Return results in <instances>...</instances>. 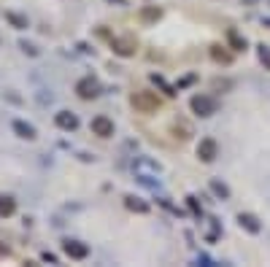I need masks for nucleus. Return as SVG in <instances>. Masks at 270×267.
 I'll return each mask as SVG.
<instances>
[{
  "instance_id": "obj_1",
  "label": "nucleus",
  "mask_w": 270,
  "mask_h": 267,
  "mask_svg": "<svg viewBox=\"0 0 270 267\" xmlns=\"http://www.w3.org/2000/svg\"><path fill=\"white\" fill-rule=\"evenodd\" d=\"M130 103L135 111H141V114H154L157 108L162 105V100L154 95V92H135V95L130 97Z\"/></svg>"
},
{
  "instance_id": "obj_2",
  "label": "nucleus",
  "mask_w": 270,
  "mask_h": 267,
  "mask_svg": "<svg viewBox=\"0 0 270 267\" xmlns=\"http://www.w3.org/2000/svg\"><path fill=\"white\" fill-rule=\"evenodd\" d=\"M189 105H192V111L197 116H213L216 114V100L208 97V95H195L189 100Z\"/></svg>"
},
{
  "instance_id": "obj_3",
  "label": "nucleus",
  "mask_w": 270,
  "mask_h": 267,
  "mask_svg": "<svg viewBox=\"0 0 270 267\" xmlns=\"http://www.w3.org/2000/svg\"><path fill=\"white\" fill-rule=\"evenodd\" d=\"M111 49H114V54H119V57H132L135 49H138V41H135L132 35H122V38H114V41H111Z\"/></svg>"
},
{
  "instance_id": "obj_4",
  "label": "nucleus",
  "mask_w": 270,
  "mask_h": 267,
  "mask_svg": "<svg viewBox=\"0 0 270 267\" xmlns=\"http://www.w3.org/2000/svg\"><path fill=\"white\" fill-rule=\"evenodd\" d=\"M76 95L81 97V100H95L100 95V84L95 81L92 76H86V78H81V81L76 84Z\"/></svg>"
},
{
  "instance_id": "obj_5",
  "label": "nucleus",
  "mask_w": 270,
  "mask_h": 267,
  "mask_svg": "<svg viewBox=\"0 0 270 267\" xmlns=\"http://www.w3.org/2000/svg\"><path fill=\"white\" fill-rule=\"evenodd\" d=\"M89 130H92V135H98V138H111L114 135V122H111L108 116H95L89 122Z\"/></svg>"
},
{
  "instance_id": "obj_6",
  "label": "nucleus",
  "mask_w": 270,
  "mask_h": 267,
  "mask_svg": "<svg viewBox=\"0 0 270 267\" xmlns=\"http://www.w3.org/2000/svg\"><path fill=\"white\" fill-rule=\"evenodd\" d=\"M216 154H219V146H216L213 138H203L200 143H197V156H200L203 162H213Z\"/></svg>"
},
{
  "instance_id": "obj_7",
  "label": "nucleus",
  "mask_w": 270,
  "mask_h": 267,
  "mask_svg": "<svg viewBox=\"0 0 270 267\" xmlns=\"http://www.w3.org/2000/svg\"><path fill=\"white\" fill-rule=\"evenodd\" d=\"M62 251H65L70 259H86L89 256V246L81 243V240H65L62 243Z\"/></svg>"
},
{
  "instance_id": "obj_8",
  "label": "nucleus",
  "mask_w": 270,
  "mask_h": 267,
  "mask_svg": "<svg viewBox=\"0 0 270 267\" xmlns=\"http://www.w3.org/2000/svg\"><path fill=\"white\" fill-rule=\"evenodd\" d=\"M54 124H57L60 130H65V132H73L78 127V116L70 114V111H60L57 116H54Z\"/></svg>"
},
{
  "instance_id": "obj_9",
  "label": "nucleus",
  "mask_w": 270,
  "mask_h": 267,
  "mask_svg": "<svg viewBox=\"0 0 270 267\" xmlns=\"http://www.w3.org/2000/svg\"><path fill=\"white\" fill-rule=\"evenodd\" d=\"M11 127H14V132H17L19 138H25V140L35 138V127H33V124H27V122H22V119H14Z\"/></svg>"
},
{
  "instance_id": "obj_10",
  "label": "nucleus",
  "mask_w": 270,
  "mask_h": 267,
  "mask_svg": "<svg viewBox=\"0 0 270 267\" xmlns=\"http://www.w3.org/2000/svg\"><path fill=\"white\" fill-rule=\"evenodd\" d=\"M238 224H241L243 230H249L251 235H257V232L262 230L259 219H257V216H251V213H241V216H238Z\"/></svg>"
},
{
  "instance_id": "obj_11",
  "label": "nucleus",
  "mask_w": 270,
  "mask_h": 267,
  "mask_svg": "<svg viewBox=\"0 0 270 267\" xmlns=\"http://www.w3.org/2000/svg\"><path fill=\"white\" fill-rule=\"evenodd\" d=\"M3 17H6V22H11V25L17 27V30H27V27H30L27 17H22V14H17V11H6Z\"/></svg>"
},
{
  "instance_id": "obj_12",
  "label": "nucleus",
  "mask_w": 270,
  "mask_h": 267,
  "mask_svg": "<svg viewBox=\"0 0 270 267\" xmlns=\"http://www.w3.org/2000/svg\"><path fill=\"white\" fill-rule=\"evenodd\" d=\"M14 210H17V202H14V197H9V194H0V219L11 216Z\"/></svg>"
},
{
  "instance_id": "obj_13",
  "label": "nucleus",
  "mask_w": 270,
  "mask_h": 267,
  "mask_svg": "<svg viewBox=\"0 0 270 267\" xmlns=\"http://www.w3.org/2000/svg\"><path fill=\"white\" fill-rule=\"evenodd\" d=\"M227 41H230V46H233L235 51H243V49H246V38L238 35V30H230V33H227Z\"/></svg>"
},
{
  "instance_id": "obj_14",
  "label": "nucleus",
  "mask_w": 270,
  "mask_h": 267,
  "mask_svg": "<svg viewBox=\"0 0 270 267\" xmlns=\"http://www.w3.org/2000/svg\"><path fill=\"white\" fill-rule=\"evenodd\" d=\"M162 17V11L157 9V6H146V9H141V19L144 22H157Z\"/></svg>"
},
{
  "instance_id": "obj_15",
  "label": "nucleus",
  "mask_w": 270,
  "mask_h": 267,
  "mask_svg": "<svg viewBox=\"0 0 270 267\" xmlns=\"http://www.w3.org/2000/svg\"><path fill=\"white\" fill-rule=\"evenodd\" d=\"M211 192L216 194V197H221V200H227V197H230L227 184H221V181H211Z\"/></svg>"
},
{
  "instance_id": "obj_16",
  "label": "nucleus",
  "mask_w": 270,
  "mask_h": 267,
  "mask_svg": "<svg viewBox=\"0 0 270 267\" xmlns=\"http://www.w3.org/2000/svg\"><path fill=\"white\" fill-rule=\"evenodd\" d=\"M127 208H130V210H138V213H146V210H149L146 202H141V200H135V197H127Z\"/></svg>"
},
{
  "instance_id": "obj_17",
  "label": "nucleus",
  "mask_w": 270,
  "mask_h": 267,
  "mask_svg": "<svg viewBox=\"0 0 270 267\" xmlns=\"http://www.w3.org/2000/svg\"><path fill=\"white\" fill-rule=\"evenodd\" d=\"M259 60H262V65L270 70V46H259Z\"/></svg>"
},
{
  "instance_id": "obj_18",
  "label": "nucleus",
  "mask_w": 270,
  "mask_h": 267,
  "mask_svg": "<svg viewBox=\"0 0 270 267\" xmlns=\"http://www.w3.org/2000/svg\"><path fill=\"white\" fill-rule=\"evenodd\" d=\"M19 49L25 51V54H30V57H38V49L33 43H27V41H19Z\"/></svg>"
},
{
  "instance_id": "obj_19",
  "label": "nucleus",
  "mask_w": 270,
  "mask_h": 267,
  "mask_svg": "<svg viewBox=\"0 0 270 267\" xmlns=\"http://www.w3.org/2000/svg\"><path fill=\"white\" fill-rule=\"evenodd\" d=\"M211 54H213V60L230 62V54H224V51H221V46H213V49H211Z\"/></svg>"
},
{
  "instance_id": "obj_20",
  "label": "nucleus",
  "mask_w": 270,
  "mask_h": 267,
  "mask_svg": "<svg viewBox=\"0 0 270 267\" xmlns=\"http://www.w3.org/2000/svg\"><path fill=\"white\" fill-rule=\"evenodd\" d=\"M43 262H49V264H54V262H57V256H54V254H49V251H46V254H43Z\"/></svg>"
},
{
  "instance_id": "obj_21",
  "label": "nucleus",
  "mask_w": 270,
  "mask_h": 267,
  "mask_svg": "<svg viewBox=\"0 0 270 267\" xmlns=\"http://www.w3.org/2000/svg\"><path fill=\"white\" fill-rule=\"evenodd\" d=\"M254 3H257V0H243V6H254Z\"/></svg>"
},
{
  "instance_id": "obj_22",
  "label": "nucleus",
  "mask_w": 270,
  "mask_h": 267,
  "mask_svg": "<svg viewBox=\"0 0 270 267\" xmlns=\"http://www.w3.org/2000/svg\"><path fill=\"white\" fill-rule=\"evenodd\" d=\"M0 254H9V248H3V246H0Z\"/></svg>"
},
{
  "instance_id": "obj_23",
  "label": "nucleus",
  "mask_w": 270,
  "mask_h": 267,
  "mask_svg": "<svg viewBox=\"0 0 270 267\" xmlns=\"http://www.w3.org/2000/svg\"><path fill=\"white\" fill-rule=\"evenodd\" d=\"M265 25H267V27H270V19H265Z\"/></svg>"
},
{
  "instance_id": "obj_24",
  "label": "nucleus",
  "mask_w": 270,
  "mask_h": 267,
  "mask_svg": "<svg viewBox=\"0 0 270 267\" xmlns=\"http://www.w3.org/2000/svg\"><path fill=\"white\" fill-rule=\"evenodd\" d=\"M116 3H124V0H116Z\"/></svg>"
}]
</instances>
